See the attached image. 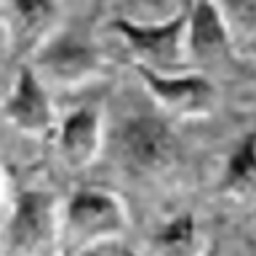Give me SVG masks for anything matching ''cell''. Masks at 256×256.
Returning a JSON list of instances; mask_svg holds the SVG:
<instances>
[{
    "instance_id": "6da1fadb",
    "label": "cell",
    "mask_w": 256,
    "mask_h": 256,
    "mask_svg": "<svg viewBox=\"0 0 256 256\" xmlns=\"http://www.w3.org/2000/svg\"><path fill=\"white\" fill-rule=\"evenodd\" d=\"M128 230L126 206L115 192L99 187H83L72 192L62 214V248L78 256L118 240Z\"/></svg>"
},
{
    "instance_id": "7a4b0ae2",
    "label": "cell",
    "mask_w": 256,
    "mask_h": 256,
    "mask_svg": "<svg viewBox=\"0 0 256 256\" xmlns=\"http://www.w3.org/2000/svg\"><path fill=\"white\" fill-rule=\"evenodd\" d=\"M62 248V211L51 190L16 192L3 227L6 256H56Z\"/></svg>"
},
{
    "instance_id": "3957f363",
    "label": "cell",
    "mask_w": 256,
    "mask_h": 256,
    "mask_svg": "<svg viewBox=\"0 0 256 256\" xmlns=\"http://www.w3.org/2000/svg\"><path fill=\"white\" fill-rule=\"evenodd\" d=\"M110 30L123 40V46L134 54L136 64H144L158 72H182L190 62L187 54V8H182L174 19L144 24L134 19L110 22Z\"/></svg>"
},
{
    "instance_id": "277c9868",
    "label": "cell",
    "mask_w": 256,
    "mask_h": 256,
    "mask_svg": "<svg viewBox=\"0 0 256 256\" xmlns=\"http://www.w3.org/2000/svg\"><path fill=\"white\" fill-rule=\"evenodd\" d=\"M32 67L43 80H51L64 88H78L91 83L104 72V56L94 43L72 35V32H54L38 51L32 54Z\"/></svg>"
},
{
    "instance_id": "5b68a950",
    "label": "cell",
    "mask_w": 256,
    "mask_h": 256,
    "mask_svg": "<svg viewBox=\"0 0 256 256\" xmlns=\"http://www.w3.org/2000/svg\"><path fill=\"white\" fill-rule=\"evenodd\" d=\"M136 75L147 94L174 118H208L216 110V86L200 72H158L136 64Z\"/></svg>"
},
{
    "instance_id": "8992f818",
    "label": "cell",
    "mask_w": 256,
    "mask_h": 256,
    "mask_svg": "<svg viewBox=\"0 0 256 256\" xmlns=\"http://www.w3.org/2000/svg\"><path fill=\"white\" fill-rule=\"evenodd\" d=\"M3 115L16 131L35 136V139L56 134V118L51 96L46 91V80L38 75L32 64H22L16 70L11 91L3 102Z\"/></svg>"
},
{
    "instance_id": "52a82bcc",
    "label": "cell",
    "mask_w": 256,
    "mask_h": 256,
    "mask_svg": "<svg viewBox=\"0 0 256 256\" xmlns=\"http://www.w3.org/2000/svg\"><path fill=\"white\" fill-rule=\"evenodd\" d=\"M120 150L134 168H139L144 174H158L174 166L176 155H179V142L163 120L139 115L123 126Z\"/></svg>"
},
{
    "instance_id": "ba28073f",
    "label": "cell",
    "mask_w": 256,
    "mask_h": 256,
    "mask_svg": "<svg viewBox=\"0 0 256 256\" xmlns=\"http://www.w3.org/2000/svg\"><path fill=\"white\" fill-rule=\"evenodd\" d=\"M59 22V0H6L8 43L16 59L32 56Z\"/></svg>"
},
{
    "instance_id": "9c48e42d",
    "label": "cell",
    "mask_w": 256,
    "mask_h": 256,
    "mask_svg": "<svg viewBox=\"0 0 256 256\" xmlns=\"http://www.w3.org/2000/svg\"><path fill=\"white\" fill-rule=\"evenodd\" d=\"M232 32L216 0H192L187 8V54L190 62L211 64L232 56Z\"/></svg>"
},
{
    "instance_id": "30bf717a",
    "label": "cell",
    "mask_w": 256,
    "mask_h": 256,
    "mask_svg": "<svg viewBox=\"0 0 256 256\" xmlns=\"http://www.w3.org/2000/svg\"><path fill=\"white\" fill-rule=\"evenodd\" d=\"M56 147L70 168H88L102 152V115L96 107H78L56 126Z\"/></svg>"
},
{
    "instance_id": "8fae6325",
    "label": "cell",
    "mask_w": 256,
    "mask_h": 256,
    "mask_svg": "<svg viewBox=\"0 0 256 256\" xmlns=\"http://www.w3.org/2000/svg\"><path fill=\"white\" fill-rule=\"evenodd\" d=\"M219 192L232 198H246L256 192V131H248L227 155Z\"/></svg>"
},
{
    "instance_id": "7c38bea8",
    "label": "cell",
    "mask_w": 256,
    "mask_h": 256,
    "mask_svg": "<svg viewBox=\"0 0 256 256\" xmlns=\"http://www.w3.org/2000/svg\"><path fill=\"white\" fill-rule=\"evenodd\" d=\"M152 256H206L208 251L200 243V227L195 214L184 211L176 219L166 222L150 240Z\"/></svg>"
},
{
    "instance_id": "4fadbf2b",
    "label": "cell",
    "mask_w": 256,
    "mask_h": 256,
    "mask_svg": "<svg viewBox=\"0 0 256 256\" xmlns=\"http://www.w3.org/2000/svg\"><path fill=\"white\" fill-rule=\"evenodd\" d=\"M235 40L256 35V0H216Z\"/></svg>"
},
{
    "instance_id": "5bb4252c",
    "label": "cell",
    "mask_w": 256,
    "mask_h": 256,
    "mask_svg": "<svg viewBox=\"0 0 256 256\" xmlns=\"http://www.w3.org/2000/svg\"><path fill=\"white\" fill-rule=\"evenodd\" d=\"M176 3H179L182 8H190V6H192V0H176Z\"/></svg>"
},
{
    "instance_id": "9a60e30c",
    "label": "cell",
    "mask_w": 256,
    "mask_h": 256,
    "mask_svg": "<svg viewBox=\"0 0 256 256\" xmlns=\"http://www.w3.org/2000/svg\"><path fill=\"white\" fill-rule=\"evenodd\" d=\"M104 3H107V0H96V11H102V8H104Z\"/></svg>"
},
{
    "instance_id": "2e32d148",
    "label": "cell",
    "mask_w": 256,
    "mask_h": 256,
    "mask_svg": "<svg viewBox=\"0 0 256 256\" xmlns=\"http://www.w3.org/2000/svg\"><path fill=\"white\" fill-rule=\"evenodd\" d=\"M128 256H134V254H128ZM206 256H216V248H214V251H208Z\"/></svg>"
}]
</instances>
